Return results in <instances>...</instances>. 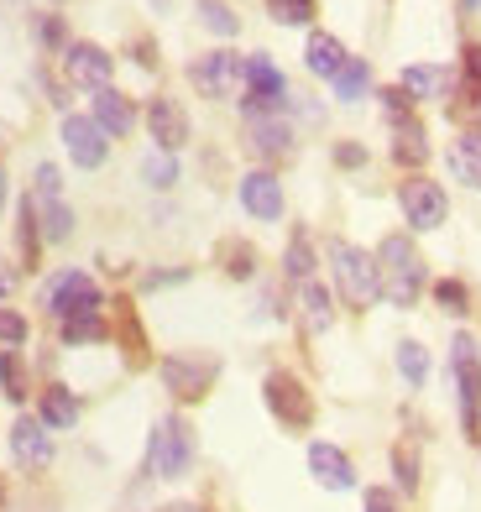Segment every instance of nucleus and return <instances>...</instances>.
Masks as SVG:
<instances>
[{
	"instance_id": "obj_13",
	"label": "nucleus",
	"mask_w": 481,
	"mask_h": 512,
	"mask_svg": "<svg viewBox=\"0 0 481 512\" xmlns=\"http://www.w3.org/2000/svg\"><path fill=\"white\" fill-rule=\"evenodd\" d=\"M11 460L21 465V471H48L53 465V429H42L37 413H21L11 424Z\"/></svg>"
},
{
	"instance_id": "obj_18",
	"label": "nucleus",
	"mask_w": 481,
	"mask_h": 512,
	"mask_svg": "<svg viewBox=\"0 0 481 512\" xmlns=\"http://www.w3.org/2000/svg\"><path fill=\"white\" fill-rule=\"evenodd\" d=\"M37 418H42V429H74L79 418H84V403H79V392L74 387H63V382H48L37 392Z\"/></svg>"
},
{
	"instance_id": "obj_6",
	"label": "nucleus",
	"mask_w": 481,
	"mask_h": 512,
	"mask_svg": "<svg viewBox=\"0 0 481 512\" xmlns=\"http://www.w3.org/2000/svg\"><path fill=\"white\" fill-rule=\"evenodd\" d=\"M42 309L63 324V319H74V314H84V309H105V288H100L84 267H63L58 277H48V283H42Z\"/></svg>"
},
{
	"instance_id": "obj_8",
	"label": "nucleus",
	"mask_w": 481,
	"mask_h": 512,
	"mask_svg": "<svg viewBox=\"0 0 481 512\" xmlns=\"http://www.w3.org/2000/svg\"><path fill=\"white\" fill-rule=\"evenodd\" d=\"M288 110V79L283 68L272 63L267 53H251L246 58V100H241V115H283Z\"/></svg>"
},
{
	"instance_id": "obj_39",
	"label": "nucleus",
	"mask_w": 481,
	"mask_h": 512,
	"mask_svg": "<svg viewBox=\"0 0 481 512\" xmlns=\"http://www.w3.org/2000/svg\"><path fill=\"white\" fill-rule=\"evenodd\" d=\"M429 293H434V304H440L445 314H455V319L471 309V288L461 283V277H440V283H434Z\"/></svg>"
},
{
	"instance_id": "obj_2",
	"label": "nucleus",
	"mask_w": 481,
	"mask_h": 512,
	"mask_svg": "<svg viewBox=\"0 0 481 512\" xmlns=\"http://www.w3.org/2000/svg\"><path fill=\"white\" fill-rule=\"evenodd\" d=\"M325 262H330V277H335V293L346 298L351 309H372L382 298V272H377V256L361 251L356 241L335 236L325 246Z\"/></svg>"
},
{
	"instance_id": "obj_27",
	"label": "nucleus",
	"mask_w": 481,
	"mask_h": 512,
	"mask_svg": "<svg viewBox=\"0 0 481 512\" xmlns=\"http://www.w3.org/2000/svg\"><path fill=\"white\" fill-rule=\"evenodd\" d=\"M387 465H393V476H398V492L403 497H414L419 492V481H424V455L414 439H398L393 450H387Z\"/></svg>"
},
{
	"instance_id": "obj_52",
	"label": "nucleus",
	"mask_w": 481,
	"mask_h": 512,
	"mask_svg": "<svg viewBox=\"0 0 481 512\" xmlns=\"http://www.w3.org/2000/svg\"><path fill=\"white\" fill-rule=\"evenodd\" d=\"M461 6H466V11H476V6H481V0H461Z\"/></svg>"
},
{
	"instance_id": "obj_46",
	"label": "nucleus",
	"mask_w": 481,
	"mask_h": 512,
	"mask_svg": "<svg viewBox=\"0 0 481 512\" xmlns=\"http://www.w3.org/2000/svg\"><path fill=\"white\" fill-rule=\"evenodd\" d=\"M168 283H189V267H173V272H152V277H142V288H168Z\"/></svg>"
},
{
	"instance_id": "obj_53",
	"label": "nucleus",
	"mask_w": 481,
	"mask_h": 512,
	"mask_svg": "<svg viewBox=\"0 0 481 512\" xmlns=\"http://www.w3.org/2000/svg\"><path fill=\"white\" fill-rule=\"evenodd\" d=\"M48 6H58V0H48Z\"/></svg>"
},
{
	"instance_id": "obj_28",
	"label": "nucleus",
	"mask_w": 481,
	"mask_h": 512,
	"mask_svg": "<svg viewBox=\"0 0 481 512\" xmlns=\"http://www.w3.org/2000/svg\"><path fill=\"white\" fill-rule=\"evenodd\" d=\"M16 251H21V267L37 272V262H42V225H37V204L32 199H21V209H16Z\"/></svg>"
},
{
	"instance_id": "obj_51",
	"label": "nucleus",
	"mask_w": 481,
	"mask_h": 512,
	"mask_svg": "<svg viewBox=\"0 0 481 512\" xmlns=\"http://www.w3.org/2000/svg\"><path fill=\"white\" fill-rule=\"evenodd\" d=\"M0 512H6V476H0Z\"/></svg>"
},
{
	"instance_id": "obj_12",
	"label": "nucleus",
	"mask_w": 481,
	"mask_h": 512,
	"mask_svg": "<svg viewBox=\"0 0 481 512\" xmlns=\"http://www.w3.org/2000/svg\"><path fill=\"white\" fill-rule=\"evenodd\" d=\"M63 74L68 84H79V89H110V74H116V58H110L100 42H68L63 48Z\"/></svg>"
},
{
	"instance_id": "obj_47",
	"label": "nucleus",
	"mask_w": 481,
	"mask_h": 512,
	"mask_svg": "<svg viewBox=\"0 0 481 512\" xmlns=\"http://www.w3.org/2000/svg\"><path fill=\"white\" fill-rule=\"evenodd\" d=\"M131 53H136V63H142V68H157V42L152 37H136Z\"/></svg>"
},
{
	"instance_id": "obj_4",
	"label": "nucleus",
	"mask_w": 481,
	"mask_h": 512,
	"mask_svg": "<svg viewBox=\"0 0 481 512\" xmlns=\"http://www.w3.org/2000/svg\"><path fill=\"white\" fill-rule=\"evenodd\" d=\"M450 371H455V403H461V434L481 439V345L476 335H455L450 340Z\"/></svg>"
},
{
	"instance_id": "obj_7",
	"label": "nucleus",
	"mask_w": 481,
	"mask_h": 512,
	"mask_svg": "<svg viewBox=\"0 0 481 512\" xmlns=\"http://www.w3.org/2000/svg\"><path fill=\"white\" fill-rule=\"evenodd\" d=\"M262 403L293 434H304L314 424V398H309V387L293 377V371H267V377H262Z\"/></svg>"
},
{
	"instance_id": "obj_34",
	"label": "nucleus",
	"mask_w": 481,
	"mask_h": 512,
	"mask_svg": "<svg viewBox=\"0 0 481 512\" xmlns=\"http://www.w3.org/2000/svg\"><path fill=\"white\" fill-rule=\"evenodd\" d=\"M116 340L126 345V361H131V366H147V361H152V356H147V330H142V319H136L131 304H126L121 319H116Z\"/></svg>"
},
{
	"instance_id": "obj_43",
	"label": "nucleus",
	"mask_w": 481,
	"mask_h": 512,
	"mask_svg": "<svg viewBox=\"0 0 481 512\" xmlns=\"http://www.w3.org/2000/svg\"><path fill=\"white\" fill-rule=\"evenodd\" d=\"M37 42H42V48H48V53H58V48H68V32H63V16H37Z\"/></svg>"
},
{
	"instance_id": "obj_26",
	"label": "nucleus",
	"mask_w": 481,
	"mask_h": 512,
	"mask_svg": "<svg viewBox=\"0 0 481 512\" xmlns=\"http://www.w3.org/2000/svg\"><path fill=\"white\" fill-rule=\"evenodd\" d=\"M215 262H220V272L231 277V283H251V277H257V246L241 241V236H225L215 246Z\"/></svg>"
},
{
	"instance_id": "obj_21",
	"label": "nucleus",
	"mask_w": 481,
	"mask_h": 512,
	"mask_svg": "<svg viewBox=\"0 0 481 512\" xmlns=\"http://www.w3.org/2000/svg\"><path fill=\"white\" fill-rule=\"evenodd\" d=\"M346 63H351L346 42L330 37V32H309V42H304V68H309L314 79H335Z\"/></svg>"
},
{
	"instance_id": "obj_9",
	"label": "nucleus",
	"mask_w": 481,
	"mask_h": 512,
	"mask_svg": "<svg viewBox=\"0 0 481 512\" xmlns=\"http://www.w3.org/2000/svg\"><path fill=\"white\" fill-rule=\"evenodd\" d=\"M189 84L199 89L204 100H231L236 89L246 84V58L231 48H210L204 58L189 63Z\"/></svg>"
},
{
	"instance_id": "obj_1",
	"label": "nucleus",
	"mask_w": 481,
	"mask_h": 512,
	"mask_svg": "<svg viewBox=\"0 0 481 512\" xmlns=\"http://www.w3.org/2000/svg\"><path fill=\"white\" fill-rule=\"evenodd\" d=\"M377 272H382V298L393 309H414L424 288H429V272H424V256L414 246V236H403V230H393V236L377 241Z\"/></svg>"
},
{
	"instance_id": "obj_25",
	"label": "nucleus",
	"mask_w": 481,
	"mask_h": 512,
	"mask_svg": "<svg viewBox=\"0 0 481 512\" xmlns=\"http://www.w3.org/2000/svg\"><path fill=\"white\" fill-rule=\"evenodd\" d=\"M387 157H393L398 168H424V162H429V136L419 126V115L393 126V147H387Z\"/></svg>"
},
{
	"instance_id": "obj_23",
	"label": "nucleus",
	"mask_w": 481,
	"mask_h": 512,
	"mask_svg": "<svg viewBox=\"0 0 481 512\" xmlns=\"http://www.w3.org/2000/svg\"><path fill=\"white\" fill-rule=\"evenodd\" d=\"M299 324L304 335H325L335 324V293L325 283H299Z\"/></svg>"
},
{
	"instance_id": "obj_3",
	"label": "nucleus",
	"mask_w": 481,
	"mask_h": 512,
	"mask_svg": "<svg viewBox=\"0 0 481 512\" xmlns=\"http://www.w3.org/2000/svg\"><path fill=\"white\" fill-rule=\"evenodd\" d=\"M142 471H147V481H183L194 471V424L183 413H168L152 424Z\"/></svg>"
},
{
	"instance_id": "obj_29",
	"label": "nucleus",
	"mask_w": 481,
	"mask_h": 512,
	"mask_svg": "<svg viewBox=\"0 0 481 512\" xmlns=\"http://www.w3.org/2000/svg\"><path fill=\"white\" fill-rule=\"evenodd\" d=\"M314 241H309V230L299 225V230H293V236H288V246H283V277H288V283H314Z\"/></svg>"
},
{
	"instance_id": "obj_14",
	"label": "nucleus",
	"mask_w": 481,
	"mask_h": 512,
	"mask_svg": "<svg viewBox=\"0 0 481 512\" xmlns=\"http://www.w3.org/2000/svg\"><path fill=\"white\" fill-rule=\"evenodd\" d=\"M241 209L251 220H262V225H272V220H283V209H288V199H283V183H278V173L272 168H251L246 178H241Z\"/></svg>"
},
{
	"instance_id": "obj_10",
	"label": "nucleus",
	"mask_w": 481,
	"mask_h": 512,
	"mask_svg": "<svg viewBox=\"0 0 481 512\" xmlns=\"http://www.w3.org/2000/svg\"><path fill=\"white\" fill-rule=\"evenodd\" d=\"M398 209H403V220L414 225V230H440V225L450 220V194H445L434 178L408 173V178L398 183Z\"/></svg>"
},
{
	"instance_id": "obj_37",
	"label": "nucleus",
	"mask_w": 481,
	"mask_h": 512,
	"mask_svg": "<svg viewBox=\"0 0 481 512\" xmlns=\"http://www.w3.org/2000/svg\"><path fill=\"white\" fill-rule=\"evenodd\" d=\"M267 16L278 21V27H309L319 16V0H267Z\"/></svg>"
},
{
	"instance_id": "obj_24",
	"label": "nucleus",
	"mask_w": 481,
	"mask_h": 512,
	"mask_svg": "<svg viewBox=\"0 0 481 512\" xmlns=\"http://www.w3.org/2000/svg\"><path fill=\"white\" fill-rule=\"evenodd\" d=\"M455 121H481V48L476 42H466L461 48V105H450Z\"/></svg>"
},
{
	"instance_id": "obj_11",
	"label": "nucleus",
	"mask_w": 481,
	"mask_h": 512,
	"mask_svg": "<svg viewBox=\"0 0 481 512\" xmlns=\"http://www.w3.org/2000/svg\"><path fill=\"white\" fill-rule=\"evenodd\" d=\"M63 152H68L74 168L95 173V168H105V157H110V136L95 126V115H63Z\"/></svg>"
},
{
	"instance_id": "obj_49",
	"label": "nucleus",
	"mask_w": 481,
	"mask_h": 512,
	"mask_svg": "<svg viewBox=\"0 0 481 512\" xmlns=\"http://www.w3.org/2000/svg\"><path fill=\"white\" fill-rule=\"evenodd\" d=\"M157 512H204L199 502H168V507H157Z\"/></svg>"
},
{
	"instance_id": "obj_35",
	"label": "nucleus",
	"mask_w": 481,
	"mask_h": 512,
	"mask_svg": "<svg viewBox=\"0 0 481 512\" xmlns=\"http://www.w3.org/2000/svg\"><path fill=\"white\" fill-rule=\"evenodd\" d=\"M0 392H6L11 403H27V398H32L27 366H21V356H16V351H0Z\"/></svg>"
},
{
	"instance_id": "obj_36",
	"label": "nucleus",
	"mask_w": 481,
	"mask_h": 512,
	"mask_svg": "<svg viewBox=\"0 0 481 512\" xmlns=\"http://www.w3.org/2000/svg\"><path fill=\"white\" fill-rule=\"evenodd\" d=\"M393 356H398V371H403L408 387H424V382H429V351H424L419 340H398Z\"/></svg>"
},
{
	"instance_id": "obj_5",
	"label": "nucleus",
	"mask_w": 481,
	"mask_h": 512,
	"mask_svg": "<svg viewBox=\"0 0 481 512\" xmlns=\"http://www.w3.org/2000/svg\"><path fill=\"white\" fill-rule=\"evenodd\" d=\"M157 377H163L173 403H204L215 377H220V361L204 356V351H173V356L157 361Z\"/></svg>"
},
{
	"instance_id": "obj_20",
	"label": "nucleus",
	"mask_w": 481,
	"mask_h": 512,
	"mask_svg": "<svg viewBox=\"0 0 481 512\" xmlns=\"http://www.w3.org/2000/svg\"><path fill=\"white\" fill-rule=\"evenodd\" d=\"M89 115H95V126H100L105 136H131V126H136V105L121 95L116 84L95 89V110H89Z\"/></svg>"
},
{
	"instance_id": "obj_15",
	"label": "nucleus",
	"mask_w": 481,
	"mask_h": 512,
	"mask_svg": "<svg viewBox=\"0 0 481 512\" xmlns=\"http://www.w3.org/2000/svg\"><path fill=\"white\" fill-rule=\"evenodd\" d=\"M189 110H183L173 95H152L147 100V136L157 142V152H178L189 147Z\"/></svg>"
},
{
	"instance_id": "obj_33",
	"label": "nucleus",
	"mask_w": 481,
	"mask_h": 512,
	"mask_svg": "<svg viewBox=\"0 0 481 512\" xmlns=\"http://www.w3.org/2000/svg\"><path fill=\"white\" fill-rule=\"evenodd\" d=\"M194 11H199V21H204V32H215V37H225V42L241 32V16L231 11V0H194Z\"/></svg>"
},
{
	"instance_id": "obj_42",
	"label": "nucleus",
	"mask_w": 481,
	"mask_h": 512,
	"mask_svg": "<svg viewBox=\"0 0 481 512\" xmlns=\"http://www.w3.org/2000/svg\"><path fill=\"white\" fill-rule=\"evenodd\" d=\"M377 100H382V115H387V121H393V126H398V121H414V95H408L403 84H393V89H382Z\"/></svg>"
},
{
	"instance_id": "obj_44",
	"label": "nucleus",
	"mask_w": 481,
	"mask_h": 512,
	"mask_svg": "<svg viewBox=\"0 0 481 512\" xmlns=\"http://www.w3.org/2000/svg\"><path fill=\"white\" fill-rule=\"evenodd\" d=\"M361 512H403V502H398L393 486H366V492H361Z\"/></svg>"
},
{
	"instance_id": "obj_45",
	"label": "nucleus",
	"mask_w": 481,
	"mask_h": 512,
	"mask_svg": "<svg viewBox=\"0 0 481 512\" xmlns=\"http://www.w3.org/2000/svg\"><path fill=\"white\" fill-rule=\"evenodd\" d=\"M335 168H366V147L361 142H335Z\"/></svg>"
},
{
	"instance_id": "obj_30",
	"label": "nucleus",
	"mask_w": 481,
	"mask_h": 512,
	"mask_svg": "<svg viewBox=\"0 0 481 512\" xmlns=\"http://www.w3.org/2000/svg\"><path fill=\"white\" fill-rule=\"evenodd\" d=\"M58 335H63V345H100V340H110V319H105V309H84L74 319H63Z\"/></svg>"
},
{
	"instance_id": "obj_16",
	"label": "nucleus",
	"mask_w": 481,
	"mask_h": 512,
	"mask_svg": "<svg viewBox=\"0 0 481 512\" xmlns=\"http://www.w3.org/2000/svg\"><path fill=\"white\" fill-rule=\"evenodd\" d=\"M293 126L283 121V115H251L246 121V152L257 157V162H283V157H293Z\"/></svg>"
},
{
	"instance_id": "obj_19",
	"label": "nucleus",
	"mask_w": 481,
	"mask_h": 512,
	"mask_svg": "<svg viewBox=\"0 0 481 512\" xmlns=\"http://www.w3.org/2000/svg\"><path fill=\"white\" fill-rule=\"evenodd\" d=\"M398 84L414 95V105L419 100H450L455 95V74H450L445 63H408Z\"/></svg>"
},
{
	"instance_id": "obj_40",
	"label": "nucleus",
	"mask_w": 481,
	"mask_h": 512,
	"mask_svg": "<svg viewBox=\"0 0 481 512\" xmlns=\"http://www.w3.org/2000/svg\"><path fill=\"white\" fill-rule=\"evenodd\" d=\"M27 335H32L27 319H21L16 309H0V351H21V345H27Z\"/></svg>"
},
{
	"instance_id": "obj_31",
	"label": "nucleus",
	"mask_w": 481,
	"mask_h": 512,
	"mask_svg": "<svg viewBox=\"0 0 481 512\" xmlns=\"http://www.w3.org/2000/svg\"><path fill=\"white\" fill-rule=\"evenodd\" d=\"M37 225H42V241L48 246H63L68 236H74V209H68V199H42L37 204Z\"/></svg>"
},
{
	"instance_id": "obj_22",
	"label": "nucleus",
	"mask_w": 481,
	"mask_h": 512,
	"mask_svg": "<svg viewBox=\"0 0 481 512\" xmlns=\"http://www.w3.org/2000/svg\"><path fill=\"white\" fill-rule=\"evenodd\" d=\"M450 173H455V183L481 194V126H466L450 142Z\"/></svg>"
},
{
	"instance_id": "obj_41",
	"label": "nucleus",
	"mask_w": 481,
	"mask_h": 512,
	"mask_svg": "<svg viewBox=\"0 0 481 512\" xmlns=\"http://www.w3.org/2000/svg\"><path fill=\"white\" fill-rule=\"evenodd\" d=\"M32 199H63V173H58V162H37V173H32Z\"/></svg>"
},
{
	"instance_id": "obj_38",
	"label": "nucleus",
	"mask_w": 481,
	"mask_h": 512,
	"mask_svg": "<svg viewBox=\"0 0 481 512\" xmlns=\"http://www.w3.org/2000/svg\"><path fill=\"white\" fill-rule=\"evenodd\" d=\"M142 178H147V189L168 194L173 183H178V157H173V152H152V157L142 162Z\"/></svg>"
},
{
	"instance_id": "obj_48",
	"label": "nucleus",
	"mask_w": 481,
	"mask_h": 512,
	"mask_svg": "<svg viewBox=\"0 0 481 512\" xmlns=\"http://www.w3.org/2000/svg\"><path fill=\"white\" fill-rule=\"evenodd\" d=\"M11 288H16V277H11L6 267H0V304H6V298H11Z\"/></svg>"
},
{
	"instance_id": "obj_17",
	"label": "nucleus",
	"mask_w": 481,
	"mask_h": 512,
	"mask_svg": "<svg viewBox=\"0 0 481 512\" xmlns=\"http://www.w3.org/2000/svg\"><path fill=\"white\" fill-rule=\"evenodd\" d=\"M304 460H309L314 486H325V492H351V486H356V460L340 445H330V439H314Z\"/></svg>"
},
{
	"instance_id": "obj_50",
	"label": "nucleus",
	"mask_w": 481,
	"mask_h": 512,
	"mask_svg": "<svg viewBox=\"0 0 481 512\" xmlns=\"http://www.w3.org/2000/svg\"><path fill=\"white\" fill-rule=\"evenodd\" d=\"M6 194H11V183H6V168H0V209H6Z\"/></svg>"
},
{
	"instance_id": "obj_32",
	"label": "nucleus",
	"mask_w": 481,
	"mask_h": 512,
	"mask_svg": "<svg viewBox=\"0 0 481 512\" xmlns=\"http://www.w3.org/2000/svg\"><path fill=\"white\" fill-rule=\"evenodd\" d=\"M330 89H335V100H346V105L366 100V89H372V68H366V58H351V63L330 79Z\"/></svg>"
}]
</instances>
